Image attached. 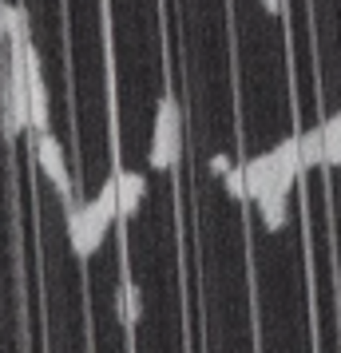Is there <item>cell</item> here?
I'll return each mask as SVG.
<instances>
[{
  "label": "cell",
  "mask_w": 341,
  "mask_h": 353,
  "mask_svg": "<svg viewBox=\"0 0 341 353\" xmlns=\"http://www.w3.org/2000/svg\"><path fill=\"white\" fill-rule=\"evenodd\" d=\"M298 155H302V167H325V139H322V123L318 128H306L298 135Z\"/></svg>",
  "instance_id": "ba28073f"
},
{
  "label": "cell",
  "mask_w": 341,
  "mask_h": 353,
  "mask_svg": "<svg viewBox=\"0 0 341 353\" xmlns=\"http://www.w3.org/2000/svg\"><path fill=\"white\" fill-rule=\"evenodd\" d=\"M115 305H119V321L131 330V325L139 321V314H143V294H139V286H135L131 278L119 282V290H115Z\"/></svg>",
  "instance_id": "52a82bcc"
},
{
  "label": "cell",
  "mask_w": 341,
  "mask_h": 353,
  "mask_svg": "<svg viewBox=\"0 0 341 353\" xmlns=\"http://www.w3.org/2000/svg\"><path fill=\"white\" fill-rule=\"evenodd\" d=\"M147 191V179L143 171H115V194H119V219H127L139 210Z\"/></svg>",
  "instance_id": "5b68a950"
},
{
  "label": "cell",
  "mask_w": 341,
  "mask_h": 353,
  "mask_svg": "<svg viewBox=\"0 0 341 353\" xmlns=\"http://www.w3.org/2000/svg\"><path fill=\"white\" fill-rule=\"evenodd\" d=\"M258 4H262V8H266V12H274V17H278V12H282V0H258Z\"/></svg>",
  "instance_id": "7c38bea8"
},
{
  "label": "cell",
  "mask_w": 341,
  "mask_h": 353,
  "mask_svg": "<svg viewBox=\"0 0 341 353\" xmlns=\"http://www.w3.org/2000/svg\"><path fill=\"white\" fill-rule=\"evenodd\" d=\"M322 139H325V167H341V112H333L322 123Z\"/></svg>",
  "instance_id": "9c48e42d"
},
{
  "label": "cell",
  "mask_w": 341,
  "mask_h": 353,
  "mask_svg": "<svg viewBox=\"0 0 341 353\" xmlns=\"http://www.w3.org/2000/svg\"><path fill=\"white\" fill-rule=\"evenodd\" d=\"M64 207H68V239H72V250H76V258H92L96 250H92V239H87V210L76 199H64Z\"/></svg>",
  "instance_id": "8992f818"
},
{
  "label": "cell",
  "mask_w": 341,
  "mask_h": 353,
  "mask_svg": "<svg viewBox=\"0 0 341 353\" xmlns=\"http://www.w3.org/2000/svg\"><path fill=\"white\" fill-rule=\"evenodd\" d=\"M0 32H4V0H0Z\"/></svg>",
  "instance_id": "4fadbf2b"
},
{
  "label": "cell",
  "mask_w": 341,
  "mask_h": 353,
  "mask_svg": "<svg viewBox=\"0 0 341 353\" xmlns=\"http://www.w3.org/2000/svg\"><path fill=\"white\" fill-rule=\"evenodd\" d=\"M242 179H246V199L254 203L262 191H270V187H278L274 183V159H270V151H262V155H254V159L242 163Z\"/></svg>",
  "instance_id": "3957f363"
},
{
  "label": "cell",
  "mask_w": 341,
  "mask_h": 353,
  "mask_svg": "<svg viewBox=\"0 0 341 353\" xmlns=\"http://www.w3.org/2000/svg\"><path fill=\"white\" fill-rule=\"evenodd\" d=\"M290 191H282V187H270V191H262L258 199H254V207H258L262 214V226L266 230H282L286 226V219H290Z\"/></svg>",
  "instance_id": "277c9868"
},
{
  "label": "cell",
  "mask_w": 341,
  "mask_h": 353,
  "mask_svg": "<svg viewBox=\"0 0 341 353\" xmlns=\"http://www.w3.org/2000/svg\"><path fill=\"white\" fill-rule=\"evenodd\" d=\"M223 183H227V191L234 194V199H246V179H242V167H230L227 175H223Z\"/></svg>",
  "instance_id": "30bf717a"
},
{
  "label": "cell",
  "mask_w": 341,
  "mask_h": 353,
  "mask_svg": "<svg viewBox=\"0 0 341 353\" xmlns=\"http://www.w3.org/2000/svg\"><path fill=\"white\" fill-rule=\"evenodd\" d=\"M36 163H40V171L48 175L52 187L64 194V199H72V175H68L64 147H60V139H56L52 131H40V135H36Z\"/></svg>",
  "instance_id": "7a4b0ae2"
},
{
  "label": "cell",
  "mask_w": 341,
  "mask_h": 353,
  "mask_svg": "<svg viewBox=\"0 0 341 353\" xmlns=\"http://www.w3.org/2000/svg\"><path fill=\"white\" fill-rule=\"evenodd\" d=\"M183 155V108L179 99L167 96L159 99V108H155V131H151V151H147V163L155 167V171H171Z\"/></svg>",
  "instance_id": "6da1fadb"
},
{
  "label": "cell",
  "mask_w": 341,
  "mask_h": 353,
  "mask_svg": "<svg viewBox=\"0 0 341 353\" xmlns=\"http://www.w3.org/2000/svg\"><path fill=\"white\" fill-rule=\"evenodd\" d=\"M230 167H234V163H230L227 155H214V159H211V171H214V175H227Z\"/></svg>",
  "instance_id": "8fae6325"
}]
</instances>
